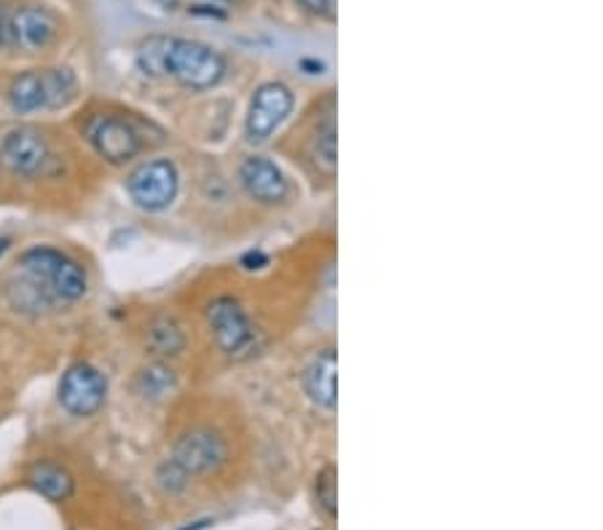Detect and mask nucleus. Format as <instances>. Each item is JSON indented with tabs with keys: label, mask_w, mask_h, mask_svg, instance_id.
Listing matches in <instances>:
<instances>
[{
	"label": "nucleus",
	"mask_w": 603,
	"mask_h": 530,
	"mask_svg": "<svg viewBox=\"0 0 603 530\" xmlns=\"http://www.w3.org/2000/svg\"><path fill=\"white\" fill-rule=\"evenodd\" d=\"M51 161L49 143L33 127H11L0 132V167L11 174L35 177L44 172Z\"/></svg>",
	"instance_id": "obj_4"
},
{
	"label": "nucleus",
	"mask_w": 603,
	"mask_h": 530,
	"mask_svg": "<svg viewBox=\"0 0 603 530\" xmlns=\"http://www.w3.org/2000/svg\"><path fill=\"white\" fill-rule=\"evenodd\" d=\"M3 40H5V14L3 9H0V46H3Z\"/></svg>",
	"instance_id": "obj_21"
},
{
	"label": "nucleus",
	"mask_w": 603,
	"mask_h": 530,
	"mask_svg": "<svg viewBox=\"0 0 603 530\" xmlns=\"http://www.w3.org/2000/svg\"><path fill=\"white\" fill-rule=\"evenodd\" d=\"M173 370H167L164 364H151V368H145L140 373V388H143L145 397H162V394H167L173 388Z\"/></svg>",
	"instance_id": "obj_18"
},
{
	"label": "nucleus",
	"mask_w": 603,
	"mask_h": 530,
	"mask_svg": "<svg viewBox=\"0 0 603 530\" xmlns=\"http://www.w3.org/2000/svg\"><path fill=\"white\" fill-rule=\"evenodd\" d=\"M226 456L228 447L221 434L197 429V432H188L186 437H180L169 461H173L186 477H197L221 469L223 463H226Z\"/></svg>",
	"instance_id": "obj_7"
},
{
	"label": "nucleus",
	"mask_w": 603,
	"mask_h": 530,
	"mask_svg": "<svg viewBox=\"0 0 603 530\" xmlns=\"http://www.w3.org/2000/svg\"><path fill=\"white\" fill-rule=\"evenodd\" d=\"M108 399V381L92 364L79 362L68 368V373L59 381V405L70 412V415L88 418L94 415Z\"/></svg>",
	"instance_id": "obj_6"
},
{
	"label": "nucleus",
	"mask_w": 603,
	"mask_h": 530,
	"mask_svg": "<svg viewBox=\"0 0 603 530\" xmlns=\"http://www.w3.org/2000/svg\"><path fill=\"white\" fill-rule=\"evenodd\" d=\"M9 103L14 113H35V110H49V84H46V70H27L16 75L9 86Z\"/></svg>",
	"instance_id": "obj_13"
},
{
	"label": "nucleus",
	"mask_w": 603,
	"mask_h": 530,
	"mask_svg": "<svg viewBox=\"0 0 603 530\" xmlns=\"http://www.w3.org/2000/svg\"><path fill=\"white\" fill-rule=\"evenodd\" d=\"M164 75L188 88H212L221 84V79L226 75V59L201 40L173 38Z\"/></svg>",
	"instance_id": "obj_2"
},
{
	"label": "nucleus",
	"mask_w": 603,
	"mask_h": 530,
	"mask_svg": "<svg viewBox=\"0 0 603 530\" xmlns=\"http://www.w3.org/2000/svg\"><path fill=\"white\" fill-rule=\"evenodd\" d=\"M315 156L324 169H330V172H333L335 169V123L333 121H328V127L319 129L317 132Z\"/></svg>",
	"instance_id": "obj_19"
},
{
	"label": "nucleus",
	"mask_w": 603,
	"mask_h": 530,
	"mask_svg": "<svg viewBox=\"0 0 603 530\" xmlns=\"http://www.w3.org/2000/svg\"><path fill=\"white\" fill-rule=\"evenodd\" d=\"M309 14L319 16V20H335V0H298Z\"/></svg>",
	"instance_id": "obj_20"
},
{
	"label": "nucleus",
	"mask_w": 603,
	"mask_h": 530,
	"mask_svg": "<svg viewBox=\"0 0 603 530\" xmlns=\"http://www.w3.org/2000/svg\"><path fill=\"white\" fill-rule=\"evenodd\" d=\"M84 132L97 156H103L108 164H116V167L132 161L143 150V140L127 118L94 116L88 118Z\"/></svg>",
	"instance_id": "obj_5"
},
{
	"label": "nucleus",
	"mask_w": 603,
	"mask_h": 530,
	"mask_svg": "<svg viewBox=\"0 0 603 530\" xmlns=\"http://www.w3.org/2000/svg\"><path fill=\"white\" fill-rule=\"evenodd\" d=\"M169 44H173V38H167V35H153V38L143 40L138 49V68L143 70L145 75H153V79L164 75Z\"/></svg>",
	"instance_id": "obj_16"
},
{
	"label": "nucleus",
	"mask_w": 603,
	"mask_h": 530,
	"mask_svg": "<svg viewBox=\"0 0 603 530\" xmlns=\"http://www.w3.org/2000/svg\"><path fill=\"white\" fill-rule=\"evenodd\" d=\"M317 504L330 520L339 515V471L335 467H324L317 474Z\"/></svg>",
	"instance_id": "obj_17"
},
{
	"label": "nucleus",
	"mask_w": 603,
	"mask_h": 530,
	"mask_svg": "<svg viewBox=\"0 0 603 530\" xmlns=\"http://www.w3.org/2000/svg\"><path fill=\"white\" fill-rule=\"evenodd\" d=\"M226 3H236V0H226Z\"/></svg>",
	"instance_id": "obj_23"
},
{
	"label": "nucleus",
	"mask_w": 603,
	"mask_h": 530,
	"mask_svg": "<svg viewBox=\"0 0 603 530\" xmlns=\"http://www.w3.org/2000/svg\"><path fill=\"white\" fill-rule=\"evenodd\" d=\"M147 346L158 357H175L186 349V335L173 320H156L147 329Z\"/></svg>",
	"instance_id": "obj_15"
},
{
	"label": "nucleus",
	"mask_w": 603,
	"mask_h": 530,
	"mask_svg": "<svg viewBox=\"0 0 603 530\" xmlns=\"http://www.w3.org/2000/svg\"><path fill=\"white\" fill-rule=\"evenodd\" d=\"M29 485L46 496L49 501H68L75 491V480L68 469L57 467V463H35L29 471Z\"/></svg>",
	"instance_id": "obj_14"
},
{
	"label": "nucleus",
	"mask_w": 603,
	"mask_h": 530,
	"mask_svg": "<svg viewBox=\"0 0 603 530\" xmlns=\"http://www.w3.org/2000/svg\"><path fill=\"white\" fill-rule=\"evenodd\" d=\"M304 388L319 408L335 410V402H339V357L333 349L319 353L306 368Z\"/></svg>",
	"instance_id": "obj_12"
},
{
	"label": "nucleus",
	"mask_w": 603,
	"mask_h": 530,
	"mask_svg": "<svg viewBox=\"0 0 603 530\" xmlns=\"http://www.w3.org/2000/svg\"><path fill=\"white\" fill-rule=\"evenodd\" d=\"M20 274L49 303H55V300L73 303V300L84 298L88 290L84 265L70 261L62 252L49 250V246L27 250L20 261Z\"/></svg>",
	"instance_id": "obj_1"
},
{
	"label": "nucleus",
	"mask_w": 603,
	"mask_h": 530,
	"mask_svg": "<svg viewBox=\"0 0 603 530\" xmlns=\"http://www.w3.org/2000/svg\"><path fill=\"white\" fill-rule=\"evenodd\" d=\"M177 188H180V177H177L175 164L167 158L140 164L127 180L129 196L145 212L167 209L175 202Z\"/></svg>",
	"instance_id": "obj_3"
},
{
	"label": "nucleus",
	"mask_w": 603,
	"mask_h": 530,
	"mask_svg": "<svg viewBox=\"0 0 603 530\" xmlns=\"http://www.w3.org/2000/svg\"><path fill=\"white\" fill-rule=\"evenodd\" d=\"M5 252H9V239H0V261H3Z\"/></svg>",
	"instance_id": "obj_22"
},
{
	"label": "nucleus",
	"mask_w": 603,
	"mask_h": 530,
	"mask_svg": "<svg viewBox=\"0 0 603 530\" xmlns=\"http://www.w3.org/2000/svg\"><path fill=\"white\" fill-rule=\"evenodd\" d=\"M239 182L260 204H280L287 196V180L274 161L263 156H250L241 161Z\"/></svg>",
	"instance_id": "obj_11"
},
{
	"label": "nucleus",
	"mask_w": 603,
	"mask_h": 530,
	"mask_svg": "<svg viewBox=\"0 0 603 530\" xmlns=\"http://www.w3.org/2000/svg\"><path fill=\"white\" fill-rule=\"evenodd\" d=\"M206 320H210L212 335H215L217 346H221L226 353L247 351L252 346V340H256V329H252V324L247 320L239 300L234 298L212 300L210 309H206Z\"/></svg>",
	"instance_id": "obj_10"
},
{
	"label": "nucleus",
	"mask_w": 603,
	"mask_h": 530,
	"mask_svg": "<svg viewBox=\"0 0 603 530\" xmlns=\"http://www.w3.org/2000/svg\"><path fill=\"white\" fill-rule=\"evenodd\" d=\"M59 33V22L51 11L40 9V5H22L14 14L5 20V38L16 49L29 51H44L55 44Z\"/></svg>",
	"instance_id": "obj_8"
},
{
	"label": "nucleus",
	"mask_w": 603,
	"mask_h": 530,
	"mask_svg": "<svg viewBox=\"0 0 603 530\" xmlns=\"http://www.w3.org/2000/svg\"><path fill=\"white\" fill-rule=\"evenodd\" d=\"M293 110V92L280 81L263 84L256 92L250 103V113H247V137L252 143H263L276 132L282 121Z\"/></svg>",
	"instance_id": "obj_9"
}]
</instances>
